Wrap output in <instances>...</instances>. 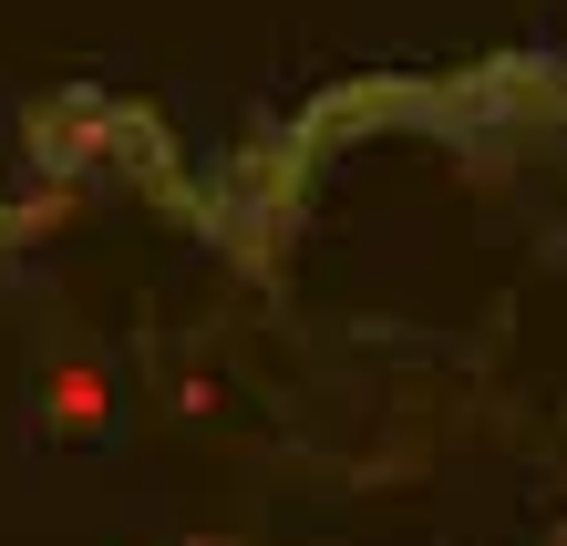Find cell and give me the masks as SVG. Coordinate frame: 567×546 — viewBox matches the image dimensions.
I'll return each mask as SVG.
<instances>
[{
    "mask_svg": "<svg viewBox=\"0 0 567 546\" xmlns=\"http://www.w3.org/2000/svg\"><path fill=\"white\" fill-rule=\"evenodd\" d=\"M31 413H42V433H62V443L114 433V371L104 361H52L42 382H31Z\"/></svg>",
    "mask_w": 567,
    "mask_h": 546,
    "instance_id": "6da1fadb",
    "label": "cell"
}]
</instances>
